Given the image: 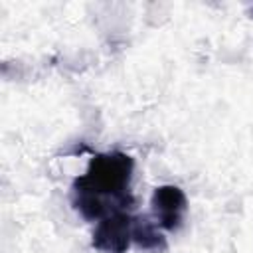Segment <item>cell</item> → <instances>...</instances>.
Returning <instances> with one entry per match:
<instances>
[{
    "mask_svg": "<svg viewBox=\"0 0 253 253\" xmlns=\"http://www.w3.org/2000/svg\"><path fill=\"white\" fill-rule=\"evenodd\" d=\"M134 160L123 152H107L91 158L87 172L73 184V206L85 219H103L111 211L109 198L119 211L130 202L128 184Z\"/></svg>",
    "mask_w": 253,
    "mask_h": 253,
    "instance_id": "cell-1",
    "label": "cell"
},
{
    "mask_svg": "<svg viewBox=\"0 0 253 253\" xmlns=\"http://www.w3.org/2000/svg\"><path fill=\"white\" fill-rule=\"evenodd\" d=\"M132 221L125 211L109 213L93 231V247L101 253H125L132 243Z\"/></svg>",
    "mask_w": 253,
    "mask_h": 253,
    "instance_id": "cell-2",
    "label": "cell"
},
{
    "mask_svg": "<svg viewBox=\"0 0 253 253\" xmlns=\"http://www.w3.org/2000/svg\"><path fill=\"white\" fill-rule=\"evenodd\" d=\"M152 211L156 217V223L166 229V231H176L180 229L186 210H188V200L184 190H180L174 184H164L158 186L152 194Z\"/></svg>",
    "mask_w": 253,
    "mask_h": 253,
    "instance_id": "cell-3",
    "label": "cell"
},
{
    "mask_svg": "<svg viewBox=\"0 0 253 253\" xmlns=\"http://www.w3.org/2000/svg\"><path fill=\"white\" fill-rule=\"evenodd\" d=\"M132 241L144 251H164L166 249V239L158 233L156 225L148 217H134Z\"/></svg>",
    "mask_w": 253,
    "mask_h": 253,
    "instance_id": "cell-4",
    "label": "cell"
}]
</instances>
